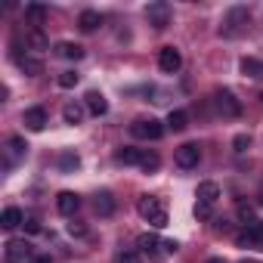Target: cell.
I'll use <instances>...</instances> for the list:
<instances>
[{"label":"cell","mask_w":263,"mask_h":263,"mask_svg":"<svg viewBox=\"0 0 263 263\" xmlns=\"http://www.w3.org/2000/svg\"><path fill=\"white\" fill-rule=\"evenodd\" d=\"M78 25H81V31L90 34V31H96V28L102 25V16H99L96 10H84V13L78 16Z\"/></svg>","instance_id":"obj_18"},{"label":"cell","mask_w":263,"mask_h":263,"mask_svg":"<svg viewBox=\"0 0 263 263\" xmlns=\"http://www.w3.org/2000/svg\"><path fill=\"white\" fill-rule=\"evenodd\" d=\"M137 245H140V251H143V254L155 257V254H158V245H164V241H158V235H155V232H146V235H140V241H137Z\"/></svg>","instance_id":"obj_22"},{"label":"cell","mask_w":263,"mask_h":263,"mask_svg":"<svg viewBox=\"0 0 263 263\" xmlns=\"http://www.w3.org/2000/svg\"><path fill=\"white\" fill-rule=\"evenodd\" d=\"M238 217L245 220V226H251V223H257V217H254V208H251V204H245V201L238 204Z\"/></svg>","instance_id":"obj_28"},{"label":"cell","mask_w":263,"mask_h":263,"mask_svg":"<svg viewBox=\"0 0 263 263\" xmlns=\"http://www.w3.org/2000/svg\"><path fill=\"white\" fill-rule=\"evenodd\" d=\"M146 19H149L152 28L164 31V28L171 25V4H164V0H155V4H149V7H146Z\"/></svg>","instance_id":"obj_5"},{"label":"cell","mask_w":263,"mask_h":263,"mask_svg":"<svg viewBox=\"0 0 263 263\" xmlns=\"http://www.w3.org/2000/svg\"><path fill=\"white\" fill-rule=\"evenodd\" d=\"M214 105H217V111H220L223 118H238V115H241V102L235 99L232 90H217V93H214Z\"/></svg>","instance_id":"obj_4"},{"label":"cell","mask_w":263,"mask_h":263,"mask_svg":"<svg viewBox=\"0 0 263 263\" xmlns=\"http://www.w3.org/2000/svg\"><path fill=\"white\" fill-rule=\"evenodd\" d=\"M238 245L241 248H254V251H263V223H251L245 232H238Z\"/></svg>","instance_id":"obj_8"},{"label":"cell","mask_w":263,"mask_h":263,"mask_svg":"<svg viewBox=\"0 0 263 263\" xmlns=\"http://www.w3.org/2000/svg\"><path fill=\"white\" fill-rule=\"evenodd\" d=\"M78 81H81V74H78V71H62V74L56 78V84H59L62 90H71V87H74Z\"/></svg>","instance_id":"obj_26"},{"label":"cell","mask_w":263,"mask_h":263,"mask_svg":"<svg viewBox=\"0 0 263 263\" xmlns=\"http://www.w3.org/2000/svg\"><path fill=\"white\" fill-rule=\"evenodd\" d=\"M25 257H28V241L13 238V241L4 245V263H22Z\"/></svg>","instance_id":"obj_10"},{"label":"cell","mask_w":263,"mask_h":263,"mask_svg":"<svg viewBox=\"0 0 263 263\" xmlns=\"http://www.w3.org/2000/svg\"><path fill=\"white\" fill-rule=\"evenodd\" d=\"M118 263H140V257H137V254H124Z\"/></svg>","instance_id":"obj_34"},{"label":"cell","mask_w":263,"mask_h":263,"mask_svg":"<svg viewBox=\"0 0 263 263\" xmlns=\"http://www.w3.org/2000/svg\"><path fill=\"white\" fill-rule=\"evenodd\" d=\"M93 208H96L99 217H111V214H115V198H111V192H99L96 201H93Z\"/></svg>","instance_id":"obj_20"},{"label":"cell","mask_w":263,"mask_h":263,"mask_svg":"<svg viewBox=\"0 0 263 263\" xmlns=\"http://www.w3.org/2000/svg\"><path fill=\"white\" fill-rule=\"evenodd\" d=\"M62 118H65V124H81L84 121V105L81 102H68L62 108Z\"/></svg>","instance_id":"obj_24"},{"label":"cell","mask_w":263,"mask_h":263,"mask_svg":"<svg viewBox=\"0 0 263 263\" xmlns=\"http://www.w3.org/2000/svg\"><path fill=\"white\" fill-rule=\"evenodd\" d=\"M25 19H28L31 25H41V22L47 19V7H41V4H28V7H25Z\"/></svg>","instance_id":"obj_25"},{"label":"cell","mask_w":263,"mask_h":263,"mask_svg":"<svg viewBox=\"0 0 263 263\" xmlns=\"http://www.w3.org/2000/svg\"><path fill=\"white\" fill-rule=\"evenodd\" d=\"M174 161H177L183 171H192V167H198V161H201V149H198V143H183V146L177 149Z\"/></svg>","instance_id":"obj_6"},{"label":"cell","mask_w":263,"mask_h":263,"mask_svg":"<svg viewBox=\"0 0 263 263\" xmlns=\"http://www.w3.org/2000/svg\"><path fill=\"white\" fill-rule=\"evenodd\" d=\"M31 263H53V260H50V254H37V257H34Z\"/></svg>","instance_id":"obj_35"},{"label":"cell","mask_w":263,"mask_h":263,"mask_svg":"<svg viewBox=\"0 0 263 263\" xmlns=\"http://www.w3.org/2000/svg\"><path fill=\"white\" fill-rule=\"evenodd\" d=\"M130 137L155 143V140H161V137H164V124H161V121H155V118H140V121L130 124Z\"/></svg>","instance_id":"obj_3"},{"label":"cell","mask_w":263,"mask_h":263,"mask_svg":"<svg viewBox=\"0 0 263 263\" xmlns=\"http://www.w3.org/2000/svg\"><path fill=\"white\" fill-rule=\"evenodd\" d=\"M115 161H118V164H130V167L137 164V167H143L146 174H152V171L161 167V158H158L155 152H149V149H130V146L121 149V152L115 155Z\"/></svg>","instance_id":"obj_1"},{"label":"cell","mask_w":263,"mask_h":263,"mask_svg":"<svg viewBox=\"0 0 263 263\" xmlns=\"http://www.w3.org/2000/svg\"><path fill=\"white\" fill-rule=\"evenodd\" d=\"M195 217H198V220H208V217H211V208H204V204H195Z\"/></svg>","instance_id":"obj_32"},{"label":"cell","mask_w":263,"mask_h":263,"mask_svg":"<svg viewBox=\"0 0 263 263\" xmlns=\"http://www.w3.org/2000/svg\"><path fill=\"white\" fill-rule=\"evenodd\" d=\"M241 263H257V260H241Z\"/></svg>","instance_id":"obj_38"},{"label":"cell","mask_w":263,"mask_h":263,"mask_svg":"<svg viewBox=\"0 0 263 263\" xmlns=\"http://www.w3.org/2000/svg\"><path fill=\"white\" fill-rule=\"evenodd\" d=\"M248 146H251V137H248V134H238V137L232 140V149H235V152H248Z\"/></svg>","instance_id":"obj_29"},{"label":"cell","mask_w":263,"mask_h":263,"mask_svg":"<svg viewBox=\"0 0 263 263\" xmlns=\"http://www.w3.org/2000/svg\"><path fill=\"white\" fill-rule=\"evenodd\" d=\"M50 44H47V37H44V31L41 28H34V31H28V37H25V50H31L34 56L37 53H44Z\"/></svg>","instance_id":"obj_19"},{"label":"cell","mask_w":263,"mask_h":263,"mask_svg":"<svg viewBox=\"0 0 263 263\" xmlns=\"http://www.w3.org/2000/svg\"><path fill=\"white\" fill-rule=\"evenodd\" d=\"M180 65H183L180 50H177V47H161V53H158V68H161L164 74H174V71H180Z\"/></svg>","instance_id":"obj_7"},{"label":"cell","mask_w":263,"mask_h":263,"mask_svg":"<svg viewBox=\"0 0 263 263\" xmlns=\"http://www.w3.org/2000/svg\"><path fill=\"white\" fill-rule=\"evenodd\" d=\"M56 56L68 59V62H78V59H84V47L71 44V41H62V44H56Z\"/></svg>","instance_id":"obj_13"},{"label":"cell","mask_w":263,"mask_h":263,"mask_svg":"<svg viewBox=\"0 0 263 263\" xmlns=\"http://www.w3.org/2000/svg\"><path fill=\"white\" fill-rule=\"evenodd\" d=\"M195 198H198L195 204H204V208H214V204H217V198H220V186L208 180V183H201V186H198V192H195Z\"/></svg>","instance_id":"obj_12"},{"label":"cell","mask_w":263,"mask_h":263,"mask_svg":"<svg viewBox=\"0 0 263 263\" xmlns=\"http://www.w3.org/2000/svg\"><path fill=\"white\" fill-rule=\"evenodd\" d=\"M25 229H28L31 235H37V232H41V223H37L34 217H25Z\"/></svg>","instance_id":"obj_31"},{"label":"cell","mask_w":263,"mask_h":263,"mask_svg":"<svg viewBox=\"0 0 263 263\" xmlns=\"http://www.w3.org/2000/svg\"><path fill=\"white\" fill-rule=\"evenodd\" d=\"M78 167H81V158H78V155L65 152V155L59 158V171H78Z\"/></svg>","instance_id":"obj_27"},{"label":"cell","mask_w":263,"mask_h":263,"mask_svg":"<svg viewBox=\"0 0 263 263\" xmlns=\"http://www.w3.org/2000/svg\"><path fill=\"white\" fill-rule=\"evenodd\" d=\"M22 223H25V214H22L19 208H7L4 217H0V226H4V229H16V226H22Z\"/></svg>","instance_id":"obj_21"},{"label":"cell","mask_w":263,"mask_h":263,"mask_svg":"<svg viewBox=\"0 0 263 263\" xmlns=\"http://www.w3.org/2000/svg\"><path fill=\"white\" fill-rule=\"evenodd\" d=\"M68 232H71V235H84L87 226H81V223H68Z\"/></svg>","instance_id":"obj_33"},{"label":"cell","mask_w":263,"mask_h":263,"mask_svg":"<svg viewBox=\"0 0 263 263\" xmlns=\"http://www.w3.org/2000/svg\"><path fill=\"white\" fill-rule=\"evenodd\" d=\"M167 127L174 130V134H180V130H186V127H189V115H186L183 108L171 111V115H167Z\"/></svg>","instance_id":"obj_23"},{"label":"cell","mask_w":263,"mask_h":263,"mask_svg":"<svg viewBox=\"0 0 263 263\" xmlns=\"http://www.w3.org/2000/svg\"><path fill=\"white\" fill-rule=\"evenodd\" d=\"M248 19H251V13H248V10H245V7H232V10H229V16H226V22H223V28H220V31H223V34H235V31H238V28H241V25H248Z\"/></svg>","instance_id":"obj_9"},{"label":"cell","mask_w":263,"mask_h":263,"mask_svg":"<svg viewBox=\"0 0 263 263\" xmlns=\"http://www.w3.org/2000/svg\"><path fill=\"white\" fill-rule=\"evenodd\" d=\"M22 121H25V127H28V130H44V127H47V111H44L41 105H34V108H28V111H25V118H22Z\"/></svg>","instance_id":"obj_16"},{"label":"cell","mask_w":263,"mask_h":263,"mask_svg":"<svg viewBox=\"0 0 263 263\" xmlns=\"http://www.w3.org/2000/svg\"><path fill=\"white\" fill-rule=\"evenodd\" d=\"M10 149H13V155H25V149H28V143H25L22 137H13V140H10Z\"/></svg>","instance_id":"obj_30"},{"label":"cell","mask_w":263,"mask_h":263,"mask_svg":"<svg viewBox=\"0 0 263 263\" xmlns=\"http://www.w3.org/2000/svg\"><path fill=\"white\" fill-rule=\"evenodd\" d=\"M238 68H241V74H245V78H251V81H263V62H260V59L245 56V59L238 62Z\"/></svg>","instance_id":"obj_14"},{"label":"cell","mask_w":263,"mask_h":263,"mask_svg":"<svg viewBox=\"0 0 263 263\" xmlns=\"http://www.w3.org/2000/svg\"><path fill=\"white\" fill-rule=\"evenodd\" d=\"M260 204H263V189H260Z\"/></svg>","instance_id":"obj_37"},{"label":"cell","mask_w":263,"mask_h":263,"mask_svg":"<svg viewBox=\"0 0 263 263\" xmlns=\"http://www.w3.org/2000/svg\"><path fill=\"white\" fill-rule=\"evenodd\" d=\"M137 211H140V217H143L146 223H152L155 229H164V226H167V208H164L155 195H143V198L137 201Z\"/></svg>","instance_id":"obj_2"},{"label":"cell","mask_w":263,"mask_h":263,"mask_svg":"<svg viewBox=\"0 0 263 263\" xmlns=\"http://www.w3.org/2000/svg\"><path fill=\"white\" fill-rule=\"evenodd\" d=\"M78 208H81V198H78L74 192H59V195H56V211H59L62 217H74Z\"/></svg>","instance_id":"obj_11"},{"label":"cell","mask_w":263,"mask_h":263,"mask_svg":"<svg viewBox=\"0 0 263 263\" xmlns=\"http://www.w3.org/2000/svg\"><path fill=\"white\" fill-rule=\"evenodd\" d=\"M208 263H226V260H223V257H211Z\"/></svg>","instance_id":"obj_36"},{"label":"cell","mask_w":263,"mask_h":263,"mask_svg":"<svg viewBox=\"0 0 263 263\" xmlns=\"http://www.w3.org/2000/svg\"><path fill=\"white\" fill-rule=\"evenodd\" d=\"M16 62H19V68H22V71H25V74H31V78H34V74H41V71H44V62H41V59H37V56H34V53H25V56H22V53H19V56H16Z\"/></svg>","instance_id":"obj_15"},{"label":"cell","mask_w":263,"mask_h":263,"mask_svg":"<svg viewBox=\"0 0 263 263\" xmlns=\"http://www.w3.org/2000/svg\"><path fill=\"white\" fill-rule=\"evenodd\" d=\"M84 99H87V111H90V115H96V118H99V115H105V111H108V102H105V96H102V93L90 90Z\"/></svg>","instance_id":"obj_17"}]
</instances>
